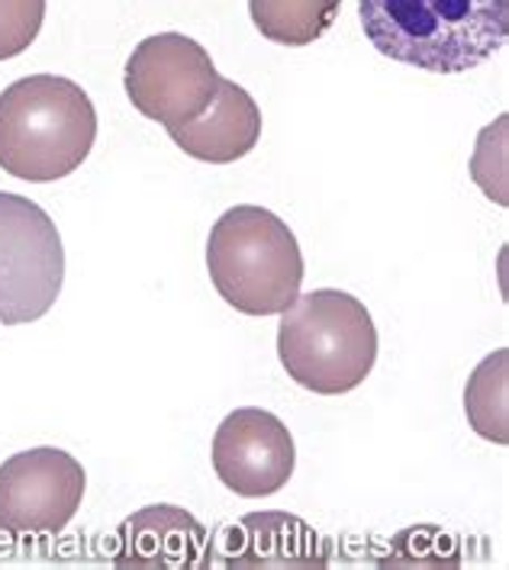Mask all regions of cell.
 Segmentation results:
<instances>
[{
	"label": "cell",
	"mask_w": 509,
	"mask_h": 570,
	"mask_svg": "<svg viewBox=\"0 0 509 570\" xmlns=\"http://www.w3.org/2000/svg\"><path fill=\"white\" fill-rule=\"evenodd\" d=\"M65 284V245L30 197L0 190V326L42 320Z\"/></svg>",
	"instance_id": "5b68a950"
},
{
	"label": "cell",
	"mask_w": 509,
	"mask_h": 570,
	"mask_svg": "<svg viewBox=\"0 0 509 570\" xmlns=\"http://www.w3.org/2000/svg\"><path fill=\"white\" fill-rule=\"evenodd\" d=\"M85 468L61 449H30L0 464V532L59 535L85 500Z\"/></svg>",
	"instance_id": "52a82bcc"
},
{
	"label": "cell",
	"mask_w": 509,
	"mask_h": 570,
	"mask_svg": "<svg viewBox=\"0 0 509 570\" xmlns=\"http://www.w3.org/2000/svg\"><path fill=\"white\" fill-rule=\"evenodd\" d=\"M46 20V0H0V61L27 52Z\"/></svg>",
	"instance_id": "5bb4252c"
},
{
	"label": "cell",
	"mask_w": 509,
	"mask_h": 570,
	"mask_svg": "<svg viewBox=\"0 0 509 570\" xmlns=\"http://www.w3.org/2000/svg\"><path fill=\"white\" fill-rule=\"evenodd\" d=\"M509 352L500 348L493 355L480 361L468 381L464 391V410H468V422L478 432L480 439L497 442V445H509Z\"/></svg>",
	"instance_id": "4fadbf2b"
},
{
	"label": "cell",
	"mask_w": 509,
	"mask_h": 570,
	"mask_svg": "<svg viewBox=\"0 0 509 570\" xmlns=\"http://www.w3.org/2000/svg\"><path fill=\"white\" fill-rule=\"evenodd\" d=\"M172 139L178 149H184V155H190L197 161L229 165L258 146L262 110L248 90L239 88L236 81L219 78V88L213 94L204 117L187 122L184 129H175Z\"/></svg>",
	"instance_id": "30bf717a"
},
{
	"label": "cell",
	"mask_w": 509,
	"mask_h": 570,
	"mask_svg": "<svg viewBox=\"0 0 509 570\" xmlns=\"http://www.w3.org/2000/svg\"><path fill=\"white\" fill-rule=\"evenodd\" d=\"M219 88V71L211 52L180 32H158L143 39L126 61V94L146 120L168 132L200 120Z\"/></svg>",
	"instance_id": "8992f818"
},
{
	"label": "cell",
	"mask_w": 509,
	"mask_h": 570,
	"mask_svg": "<svg viewBox=\"0 0 509 570\" xmlns=\"http://www.w3.org/2000/svg\"><path fill=\"white\" fill-rule=\"evenodd\" d=\"M219 541V564H326L323 539L287 512H252Z\"/></svg>",
	"instance_id": "8fae6325"
},
{
	"label": "cell",
	"mask_w": 509,
	"mask_h": 570,
	"mask_svg": "<svg viewBox=\"0 0 509 570\" xmlns=\"http://www.w3.org/2000/svg\"><path fill=\"white\" fill-rule=\"evenodd\" d=\"M213 287L245 316H274L297 301L303 255L297 236L277 213L242 204L226 210L207 239Z\"/></svg>",
	"instance_id": "277c9868"
},
{
	"label": "cell",
	"mask_w": 509,
	"mask_h": 570,
	"mask_svg": "<svg viewBox=\"0 0 509 570\" xmlns=\"http://www.w3.org/2000/svg\"><path fill=\"white\" fill-rule=\"evenodd\" d=\"M277 355L303 391H355L378 361V330L368 306L345 291L297 294L281 313Z\"/></svg>",
	"instance_id": "3957f363"
},
{
	"label": "cell",
	"mask_w": 509,
	"mask_h": 570,
	"mask_svg": "<svg viewBox=\"0 0 509 570\" xmlns=\"http://www.w3.org/2000/svg\"><path fill=\"white\" fill-rule=\"evenodd\" d=\"M97 139V110L75 81L30 75L0 94V168L30 184L68 178Z\"/></svg>",
	"instance_id": "7a4b0ae2"
},
{
	"label": "cell",
	"mask_w": 509,
	"mask_h": 570,
	"mask_svg": "<svg viewBox=\"0 0 509 570\" xmlns=\"http://www.w3.org/2000/svg\"><path fill=\"white\" fill-rule=\"evenodd\" d=\"M342 0H248L258 32L277 46H310L326 36L339 17Z\"/></svg>",
	"instance_id": "7c38bea8"
},
{
	"label": "cell",
	"mask_w": 509,
	"mask_h": 570,
	"mask_svg": "<svg viewBox=\"0 0 509 570\" xmlns=\"http://www.w3.org/2000/svg\"><path fill=\"white\" fill-rule=\"evenodd\" d=\"M297 464L294 435L268 410L242 406L213 435V471L239 497H271L284 490Z\"/></svg>",
	"instance_id": "ba28073f"
},
{
	"label": "cell",
	"mask_w": 509,
	"mask_h": 570,
	"mask_svg": "<svg viewBox=\"0 0 509 570\" xmlns=\"http://www.w3.org/2000/svg\"><path fill=\"white\" fill-rule=\"evenodd\" d=\"M120 568H194L207 551V529L180 507H146L117 532Z\"/></svg>",
	"instance_id": "9c48e42d"
},
{
	"label": "cell",
	"mask_w": 509,
	"mask_h": 570,
	"mask_svg": "<svg viewBox=\"0 0 509 570\" xmlns=\"http://www.w3.org/2000/svg\"><path fill=\"white\" fill-rule=\"evenodd\" d=\"M368 42L400 65L464 75L509 39V0H359Z\"/></svg>",
	"instance_id": "6da1fadb"
}]
</instances>
